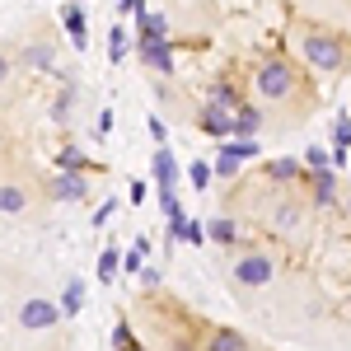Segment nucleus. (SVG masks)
<instances>
[{
    "mask_svg": "<svg viewBox=\"0 0 351 351\" xmlns=\"http://www.w3.org/2000/svg\"><path fill=\"white\" fill-rule=\"evenodd\" d=\"M347 150H351V117L337 112V122H332V164H347Z\"/></svg>",
    "mask_w": 351,
    "mask_h": 351,
    "instance_id": "11",
    "label": "nucleus"
},
{
    "mask_svg": "<svg viewBox=\"0 0 351 351\" xmlns=\"http://www.w3.org/2000/svg\"><path fill=\"white\" fill-rule=\"evenodd\" d=\"M243 160H258V136H234V141H225L220 155H216V173L220 178H234Z\"/></svg>",
    "mask_w": 351,
    "mask_h": 351,
    "instance_id": "4",
    "label": "nucleus"
},
{
    "mask_svg": "<svg viewBox=\"0 0 351 351\" xmlns=\"http://www.w3.org/2000/svg\"><path fill=\"white\" fill-rule=\"evenodd\" d=\"M0 211H5V220H14L19 211H24V192L14 188V183H5V188H0Z\"/></svg>",
    "mask_w": 351,
    "mask_h": 351,
    "instance_id": "19",
    "label": "nucleus"
},
{
    "mask_svg": "<svg viewBox=\"0 0 351 351\" xmlns=\"http://www.w3.org/2000/svg\"><path fill=\"white\" fill-rule=\"evenodd\" d=\"M160 281H164V271H160V267H145V271H141V286H145V291H155Z\"/></svg>",
    "mask_w": 351,
    "mask_h": 351,
    "instance_id": "30",
    "label": "nucleus"
},
{
    "mask_svg": "<svg viewBox=\"0 0 351 351\" xmlns=\"http://www.w3.org/2000/svg\"><path fill=\"white\" fill-rule=\"evenodd\" d=\"M206 351H248V342H243V332H234V328H220L216 337L206 342Z\"/></svg>",
    "mask_w": 351,
    "mask_h": 351,
    "instance_id": "14",
    "label": "nucleus"
},
{
    "mask_svg": "<svg viewBox=\"0 0 351 351\" xmlns=\"http://www.w3.org/2000/svg\"><path fill=\"white\" fill-rule=\"evenodd\" d=\"M211 178H216V164H206V160H192V164H188V183H192L197 192L211 188Z\"/></svg>",
    "mask_w": 351,
    "mask_h": 351,
    "instance_id": "17",
    "label": "nucleus"
},
{
    "mask_svg": "<svg viewBox=\"0 0 351 351\" xmlns=\"http://www.w3.org/2000/svg\"><path fill=\"white\" fill-rule=\"evenodd\" d=\"M117 267H122L117 248H104V253H99V281H112V276H117Z\"/></svg>",
    "mask_w": 351,
    "mask_h": 351,
    "instance_id": "25",
    "label": "nucleus"
},
{
    "mask_svg": "<svg viewBox=\"0 0 351 351\" xmlns=\"http://www.w3.org/2000/svg\"><path fill=\"white\" fill-rule=\"evenodd\" d=\"M267 173H271V178H281V183H295V178H300V160H271Z\"/></svg>",
    "mask_w": 351,
    "mask_h": 351,
    "instance_id": "22",
    "label": "nucleus"
},
{
    "mask_svg": "<svg viewBox=\"0 0 351 351\" xmlns=\"http://www.w3.org/2000/svg\"><path fill=\"white\" fill-rule=\"evenodd\" d=\"M112 347H117V351H136V337H132V324H117V328H112Z\"/></svg>",
    "mask_w": 351,
    "mask_h": 351,
    "instance_id": "28",
    "label": "nucleus"
},
{
    "mask_svg": "<svg viewBox=\"0 0 351 351\" xmlns=\"http://www.w3.org/2000/svg\"><path fill=\"white\" fill-rule=\"evenodd\" d=\"M61 319H66V309H61L56 300H24V304H19V328H24V332L56 328Z\"/></svg>",
    "mask_w": 351,
    "mask_h": 351,
    "instance_id": "3",
    "label": "nucleus"
},
{
    "mask_svg": "<svg viewBox=\"0 0 351 351\" xmlns=\"http://www.w3.org/2000/svg\"><path fill=\"white\" fill-rule=\"evenodd\" d=\"M75 5H80V0H75Z\"/></svg>",
    "mask_w": 351,
    "mask_h": 351,
    "instance_id": "35",
    "label": "nucleus"
},
{
    "mask_svg": "<svg viewBox=\"0 0 351 351\" xmlns=\"http://www.w3.org/2000/svg\"><path fill=\"white\" fill-rule=\"evenodd\" d=\"M300 52H304V61H309L314 71H324V75H328V71H342V61H347L342 43H337L332 33H319V28L300 38Z\"/></svg>",
    "mask_w": 351,
    "mask_h": 351,
    "instance_id": "1",
    "label": "nucleus"
},
{
    "mask_svg": "<svg viewBox=\"0 0 351 351\" xmlns=\"http://www.w3.org/2000/svg\"><path fill=\"white\" fill-rule=\"evenodd\" d=\"M271 276H276V263H271V258H263V253H248V258H239V263H234V281H239V286H248V291L267 286Z\"/></svg>",
    "mask_w": 351,
    "mask_h": 351,
    "instance_id": "5",
    "label": "nucleus"
},
{
    "mask_svg": "<svg viewBox=\"0 0 351 351\" xmlns=\"http://www.w3.org/2000/svg\"><path fill=\"white\" fill-rule=\"evenodd\" d=\"M304 164H309L314 173H324L328 164H332V150H324V145H309V150H304Z\"/></svg>",
    "mask_w": 351,
    "mask_h": 351,
    "instance_id": "26",
    "label": "nucleus"
},
{
    "mask_svg": "<svg viewBox=\"0 0 351 351\" xmlns=\"http://www.w3.org/2000/svg\"><path fill=\"white\" fill-rule=\"evenodd\" d=\"M150 136H155V145L169 141V127H164V117H150Z\"/></svg>",
    "mask_w": 351,
    "mask_h": 351,
    "instance_id": "31",
    "label": "nucleus"
},
{
    "mask_svg": "<svg viewBox=\"0 0 351 351\" xmlns=\"http://www.w3.org/2000/svg\"><path fill=\"white\" fill-rule=\"evenodd\" d=\"M211 230H202V220H183V243H206Z\"/></svg>",
    "mask_w": 351,
    "mask_h": 351,
    "instance_id": "29",
    "label": "nucleus"
},
{
    "mask_svg": "<svg viewBox=\"0 0 351 351\" xmlns=\"http://www.w3.org/2000/svg\"><path fill=\"white\" fill-rule=\"evenodd\" d=\"M314 202H319V206H332V202H337V178H332V169H324V173H314Z\"/></svg>",
    "mask_w": 351,
    "mask_h": 351,
    "instance_id": "12",
    "label": "nucleus"
},
{
    "mask_svg": "<svg viewBox=\"0 0 351 351\" xmlns=\"http://www.w3.org/2000/svg\"><path fill=\"white\" fill-rule=\"evenodd\" d=\"M253 84H258V94H263V99H286V94L295 89V75H291V66H286V61H276V56H271V61L258 66Z\"/></svg>",
    "mask_w": 351,
    "mask_h": 351,
    "instance_id": "2",
    "label": "nucleus"
},
{
    "mask_svg": "<svg viewBox=\"0 0 351 351\" xmlns=\"http://www.w3.org/2000/svg\"><path fill=\"white\" fill-rule=\"evenodd\" d=\"M61 24H66V33H71V43L84 52V43H89V38H84V14H80V5H75V0H66V5H61Z\"/></svg>",
    "mask_w": 351,
    "mask_h": 351,
    "instance_id": "9",
    "label": "nucleus"
},
{
    "mask_svg": "<svg viewBox=\"0 0 351 351\" xmlns=\"http://www.w3.org/2000/svg\"><path fill=\"white\" fill-rule=\"evenodd\" d=\"M122 56H127V28L117 24V28H112V33H108V61H112V66H117Z\"/></svg>",
    "mask_w": 351,
    "mask_h": 351,
    "instance_id": "23",
    "label": "nucleus"
},
{
    "mask_svg": "<svg viewBox=\"0 0 351 351\" xmlns=\"http://www.w3.org/2000/svg\"><path fill=\"white\" fill-rule=\"evenodd\" d=\"M19 66H38V71H52L56 75V56L47 52V47H28V52L19 56Z\"/></svg>",
    "mask_w": 351,
    "mask_h": 351,
    "instance_id": "21",
    "label": "nucleus"
},
{
    "mask_svg": "<svg viewBox=\"0 0 351 351\" xmlns=\"http://www.w3.org/2000/svg\"><path fill=\"white\" fill-rule=\"evenodd\" d=\"M276 230H300V206L295 202H286V206H276Z\"/></svg>",
    "mask_w": 351,
    "mask_h": 351,
    "instance_id": "24",
    "label": "nucleus"
},
{
    "mask_svg": "<svg viewBox=\"0 0 351 351\" xmlns=\"http://www.w3.org/2000/svg\"><path fill=\"white\" fill-rule=\"evenodd\" d=\"M197 127H202L206 136H220V141H225V136H234V112H230V108H216V104H206V108L197 112Z\"/></svg>",
    "mask_w": 351,
    "mask_h": 351,
    "instance_id": "7",
    "label": "nucleus"
},
{
    "mask_svg": "<svg viewBox=\"0 0 351 351\" xmlns=\"http://www.w3.org/2000/svg\"><path fill=\"white\" fill-rule=\"evenodd\" d=\"M136 351H141V347H136Z\"/></svg>",
    "mask_w": 351,
    "mask_h": 351,
    "instance_id": "36",
    "label": "nucleus"
},
{
    "mask_svg": "<svg viewBox=\"0 0 351 351\" xmlns=\"http://www.w3.org/2000/svg\"><path fill=\"white\" fill-rule=\"evenodd\" d=\"M52 192H56V202H80L89 188H84V173H61V169H56Z\"/></svg>",
    "mask_w": 351,
    "mask_h": 351,
    "instance_id": "8",
    "label": "nucleus"
},
{
    "mask_svg": "<svg viewBox=\"0 0 351 351\" xmlns=\"http://www.w3.org/2000/svg\"><path fill=\"white\" fill-rule=\"evenodd\" d=\"M211 239H216V243H234V239H239L234 220H211Z\"/></svg>",
    "mask_w": 351,
    "mask_h": 351,
    "instance_id": "27",
    "label": "nucleus"
},
{
    "mask_svg": "<svg viewBox=\"0 0 351 351\" xmlns=\"http://www.w3.org/2000/svg\"><path fill=\"white\" fill-rule=\"evenodd\" d=\"M258 127H263V112L258 108H239L234 112V136H258Z\"/></svg>",
    "mask_w": 351,
    "mask_h": 351,
    "instance_id": "20",
    "label": "nucleus"
},
{
    "mask_svg": "<svg viewBox=\"0 0 351 351\" xmlns=\"http://www.w3.org/2000/svg\"><path fill=\"white\" fill-rule=\"evenodd\" d=\"M347 216H351V197H347Z\"/></svg>",
    "mask_w": 351,
    "mask_h": 351,
    "instance_id": "34",
    "label": "nucleus"
},
{
    "mask_svg": "<svg viewBox=\"0 0 351 351\" xmlns=\"http://www.w3.org/2000/svg\"><path fill=\"white\" fill-rule=\"evenodd\" d=\"M136 28H141V38H169V19L164 14H136Z\"/></svg>",
    "mask_w": 351,
    "mask_h": 351,
    "instance_id": "16",
    "label": "nucleus"
},
{
    "mask_svg": "<svg viewBox=\"0 0 351 351\" xmlns=\"http://www.w3.org/2000/svg\"><path fill=\"white\" fill-rule=\"evenodd\" d=\"M56 169H61V173H84V169H89V160H84L75 145H66V150H56Z\"/></svg>",
    "mask_w": 351,
    "mask_h": 351,
    "instance_id": "18",
    "label": "nucleus"
},
{
    "mask_svg": "<svg viewBox=\"0 0 351 351\" xmlns=\"http://www.w3.org/2000/svg\"><path fill=\"white\" fill-rule=\"evenodd\" d=\"M136 52H141V61H145L150 71L173 75V47H169V38H141V43H136Z\"/></svg>",
    "mask_w": 351,
    "mask_h": 351,
    "instance_id": "6",
    "label": "nucleus"
},
{
    "mask_svg": "<svg viewBox=\"0 0 351 351\" xmlns=\"http://www.w3.org/2000/svg\"><path fill=\"white\" fill-rule=\"evenodd\" d=\"M150 169H155V188H178V164H173V155L164 145L155 150V164Z\"/></svg>",
    "mask_w": 351,
    "mask_h": 351,
    "instance_id": "10",
    "label": "nucleus"
},
{
    "mask_svg": "<svg viewBox=\"0 0 351 351\" xmlns=\"http://www.w3.org/2000/svg\"><path fill=\"white\" fill-rule=\"evenodd\" d=\"M206 104H216V108H230V112H239V108H243L239 99H234V89H230L225 80H216L211 89H206Z\"/></svg>",
    "mask_w": 351,
    "mask_h": 351,
    "instance_id": "15",
    "label": "nucleus"
},
{
    "mask_svg": "<svg viewBox=\"0 0 351 351\" xmlns=\"http://www.w3.org/2000/svg\"><path fill=\"white\" fill-rule=\"evenodd\" d=\"M112 211H117V202H104V206L94 211V225H108V220H112Z\"/></svg>",
    "mask_w": 351,
    "mask_h": 351,
    "instance_id": "32",
    "label": "nucleus"
},
{
    "mask_svg": "<svg viewBox=\"0 0 351 351\" xmlns=\"http://www.w3.org/2000/svg\"><path fill=\"white\" fill-rule=\"evenodd\" d=\"M117 10H122V14H141L145 5H141V0H117Z\"/></svg>",
    "mask_w": 351,
    "mask_h": 351,
    "instance_id": "33",
    "label": "nucleus"
},
{
    "mask_svg": "<svg viewBox=\"0 0 351 351\" xmlns=\"http://www.w3.org/2000/svg\"><path fill=\"white\" fill-rule=\"evenodd\" d=\"M61 309H66V319L84 309V281H80V276H71V281H66V291H61Z\"/></svg>",
    "mask_w": 351,
    "mask_h": 351,
    "instance_id": "13",
    "label": "nucleus"
}]
</instances>
